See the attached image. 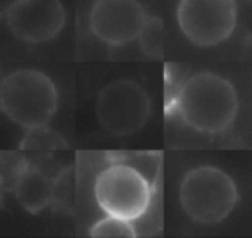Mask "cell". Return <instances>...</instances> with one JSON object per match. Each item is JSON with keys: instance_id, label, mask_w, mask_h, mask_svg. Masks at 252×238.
<instances>
[{"instance_id": "5", "label": "cell", "mask_w": 252, "mask_h": 238, "mask_svg": "<svg viewBox=\"0 0 252 238\" xmlns=\"http://www.w3.org/2000/svg\"><path fill=\"white\" fill-rule=\"evenodd\" d=\"M95 114L105 131L126 137L145 126L151 116V100L135 81L114 80L98 91Z\"/></svg>"}, {"instance_id": "10", "label": "cell", "mask_w": 252, "mask_h": 238, "mask_svg": "<svg viewBox=\"0 0 252 238\" xmlns=\"http://www.w3.org/2000/svg\"><path fill=\"white\" fill-rule=\"evenodd\" d=\"M164 38H166L164 21L159 16H147L140 33L137 36L142 52L147 57H151V59L162 57V52H164Z\"/></svg>"}, {"instance_id": "6", "label": "cell", "mask_w": 252, "mask_h": 238, "mask_svg": "<svg viewBox=\"0 0 252 238\" xmlns=\"http://www.w3.org/2000/svg\"><path fill=\"white\" fill-rule=\"evenodd\" d=\"M237 18L235 0H180L176 9L180 30L197 47H214L228 40Z\"/></svg>"}, {"instance_id": "11", "label": "cell", "mask_w": 252, "mask_h": 238, "mask_svg": "<svg viewBox=\"0 0 252 238\" xmlns=\"http://www.w3.org/2000/svg\"><path fill=\"white\" fill-rule=\"evenodd\" d=\"M21 149L25 150H57V149H66V140L59 131L47 126L33 128L28 130L21 142Z\"/></svg>"}, {"instance_id": "1", "label": "cell", "mask_w": 252, "mask_h": 238, "mask_svg": "<svg viewBox=\"0 0 252 238\" xmlns=\"http://www.w3.org/2000/svg\"><path fill=\"white\" fill-rule=\"evenodd\" d=\"M173 107L189 128L216 135L233 124L238 112V95L226 78L200 71L180 85L173 97Z\"/></svg>"}, {"instance_id": "4", "label": "cell", "mask_w": 252, "mask_h": 238, "mask_svg": "<svg viewBox=\"0 0 252 238\" xmlns=\"http://www.w3.org/2000/svg\"><path fill=\"white\" fill-rule=\"evenodd\" d=\"M95 200L107 216L133 221L144 216L151 206L152 185L125 162H114L98 173Z\"/></svg>"}, {"instance_id": "2", "label": "cell", "mask_w": 252, "mask_h": 238, "mask_svg": "<svg viewBox=\"0 0 252 238\" xmlns=\"http://www.w3.org/2000/svg\"><path fill=\"white\" fill-rule=\"evenodd\" d=\"M59 104L56 85L36 69H19L0 83V109L16 124L33 130L47 126Z\"/></svg>"}, {"instance_id": "7", "label": "cell", "mask_w": 252, "mask_h": 238, "mask_svg": "<svg viewBox=\"0 0 252 238\" xmlns=\"http://www.w3.org/2000/svg\"><path fill=\"white\" fill-rule=\"evenodd\" d=\"M5 21L19 40L43 43L64 28L66 11L61 0H14L5 12Z\"/></svg>"}, {"instance_id": "12", "label": "cell", "mask_w": 252, "mask_h": 238, "mask_svg": "<svg viewBox=\"0 0 252 238\" xmlns=\"http://www.w3.org/2000/svg\"><path fill=\"white\" fill-rule=\"evenodd\" d=\"M90 237L94 238H135L133 226L130 221L119 219L114 216H105L98 219L90 230Z\"/></svg>"}, {"instance_id": "3", "label": "cell", "mask_w": 252, "mask_h": 238, "mask_svg": "<svg viewBox=\"0 0 252 238\" xmlns=\"http://www.w3.org/2000/svg\"><path fill=\"white\" fill-rule=\"evenodd\" d=\"M238 202L235 181L213 166L193 168L180 183V204L195 223L216 224L231 214Z\"/></svg>"}, {"instance_id": "9", "label": "cell", "mask_w": 252, "mask_h": 238, "mask_svg": "<svg viewBox=\"0 0 252 238\" xmlns=\"http://www.w3.org/2000/svg\"><path fill=\"white\" fill-rule=\"evenodd\" d=\"M14 197L23 209L36 214L50 204L54 197V185L49 176L43 175L40 169L25 168L16 179Z\"/></svg>"}, {"instance_id": "8", "label": "cell", "mask_w": 252, "mask_h": 238, "mask_svg": "<svg viewBox=\"0 0 252 238\" xmlns=\"http://www.w3.org/2000/svg\"><path fill=\"white\" fill-rule=\"evenodd\" d=\"M147 12L138 0H95L90 30L102 43L121 47L137 40Z\"/></svg>"}]
</instances>
